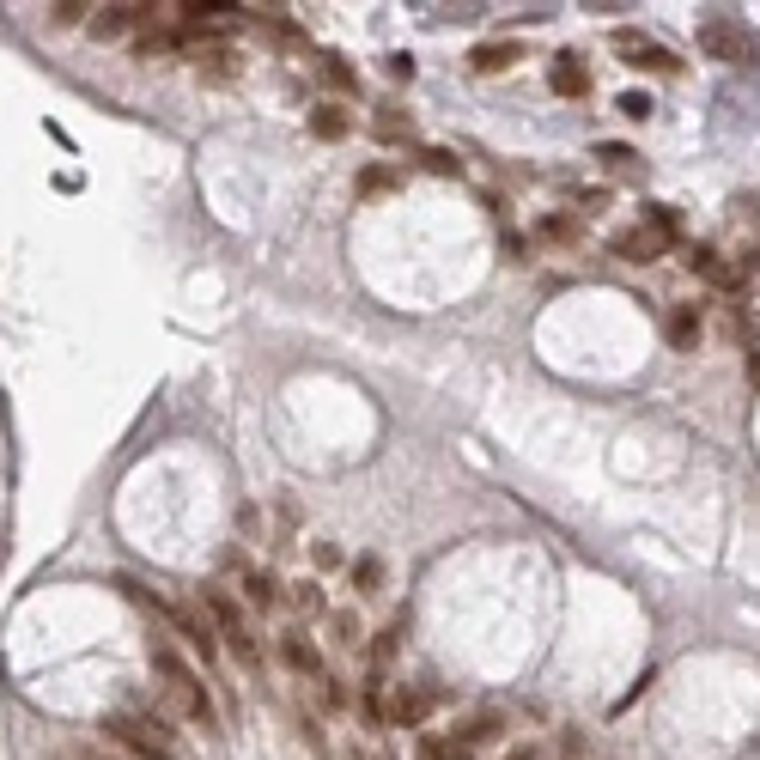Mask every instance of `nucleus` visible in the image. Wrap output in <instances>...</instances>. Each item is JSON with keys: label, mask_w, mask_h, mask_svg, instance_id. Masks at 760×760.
<instances>
[{"label": "nucleus", "mask_w": 760, "mask_h": 760, "mask_svg": "<svg viewBox=\"0 0 760 760\" xmlns=\"http://www.w3.org/2000/svg\"><path fill=\"white\" fill-rule=\"evenodd\" d=\"M317 80H323L329 92H341V98H353V92H359V73H353V61H347V55H317Z\"/></svg>", "instance_id": "2eb2a0df"}, {"label": "nucleus", "mask_w": 760, "mask_h": 760, "mask_svg": "<svg viewBox=\"0 0 760 760\" xmlns=\"http://www.w3.org/2000/svg\"><path fill=\"white\" fill-rule=\"evenodd\" d=\"M195 67H201V80H232V73H238V49H232V43L195 49Z\"/></svg>", "instance_id": "a211bd4d"}, {"label": "nucleus", "mask_w": 760, "mask_h": 760, "mask_svg": "<svg viewBox=\"0 0 760 760\" xmlns=\"http://www.w3.org/2000/svg\"><path fill=\"white\" fill-rule=\"evenodd\" d=\"M511 61H517V49H511V43H481V49L469 55V67H475V73H505Z\"/></svg>", "instance_id": "aec40b11"}, {"label": "nucleus", "mask_w": 760, "mask_h": 760, "mask_svg": "<svg viewBox=\"0 0 760 760\" xmlns=\"http://www.w3.org/2000/svg\"><path fill=\"white\" fill-rule=\"evenodd\" d=\"M748 371H754V384H760V353H754V365H748Z\"/></svg>", "instance_id": "ea45409f"}, {"label": "nucleus", "mask_w": 760, "mask_h": 760, "mask_svg": "<svg viewBox=\"0 0 760 760\" xmlns=\"http://www.w3.org/2000/svg\"><path fill=\"white\" fill-rule=\"evenodd\" d=\"M590 86H596V80H590V67H584L572 49L548 61V92H554V98H590Z\"/></svg>", "instance_id": "1a4fd4ad"}, {"label": "nucleus", "mask_w": 760, "mask_h": 760, "mask_svg": "<svg viewBox=\"0 0 760 760\" xmlns=\"http://www.w3.org/2000/svg\"><path fill=\"white\" fill-rule=\"evenodd\" d=\"M645 225H651V232H657L663 244H675V238H681V213H675V207H657V201H651V207H645Z\"/></svg>", "instance_id": "5701e85b"}, {"label": "nucleus", "mask_w": 760, "mask_h": 760, "mask_svg": "<svg viewBox=\"0 0 760 760\" xmlns=\"http://www.w3.org/2000/svg\"><path fill=\"white\" fill-rule=\"evenodd\" d=\"M347 760H365V748H359V742H353V748H347Z\"/></svg>", "instance_id": "58836bf2"}, {"label": "nucleus", "mask_w": 760, "mask_h": 760, "mask_svg": "<svg viewBox=\"0 0 760 760\" xmlns=\"http://www.w3.org/2000/svg\"><path fill=\"white\" fill-rule=\"evenodd\" d=\"M122 596H134L140 608H152V615H165V621H171V627H177V633H183V639H189V645L213 663V633L189 615V608H177V602H165V596H152V590H146V584H134V578H122Z\"/></svg>", "instance_id": "20e7f679"}, {"label": "nucleus", "mask_w": 760, "mask_h": 760, "mask_svg": "<svg viewBox=\"0 0 760 760\" xmlns=\"http://www.w3.org/2000/svg\"><path fill=\"white\" fill-rule=\"evenodd\" d=\"M420 760H456L444 736H420Z\"/></svg>", "instance_id": "72a5a7b5"}, {"label": "nucleus", "mask_w": 760, "mask_h": 760, "mask_svg": "<svg viewBox=\"0 0 760 760\" xmlns=\"http://www.w3.org/2000/svg\"><path fill=\"white\" fill-rule=\"evenodd\" d=\"M384 73H390V80H414V55H384Z\"/></svg>", "instance_id": "473e14b6"}, {"label": "nucleus", "mask_w": 760, "mask_h": 760, "mask_svg": "<svg viewBox=\"0 0 760 760\" xmlns=\"http://www.w3.org/2000/svg\"><path fill=\"white\" fill-rule=\"evenodd\" d=\"M298 736H304V748H311V760H329V736H323V724L304 706H298Z\"/></svg>", "instance_id": "b1692460"}, {"label": "nucleus", "mask_w": 760, "mask_h": 760, "mask_svg": "<svg viewBox=\"0 0 760 760\" xmlns=\"http://www.w3.org/2000/svg\"><path fill=\"white\" fill-rule=\"evenodd\" d=\"M92 13H98V7H86V0H55V7H49V19L67 25V31H73V25H92Z\"/></svg>", "instance_id": "393cba45"}, {"label": "nucleus", "mask_w": 760, "mask_h": 760, "mask_svg": "<svg viewBox=\"0 0 760 760\" xmlns=\"http://www.w3.org/2000/svg\"><path fill=\"white\" fill-rule=\"evenodd\" d=\"M420 165H426L432 177H463V159H456V152H444V146H426Z\"/></svg>", "instance_id": "a878e982"}, {"label": "nucleus", "mask_w": 760, "mask_h": 760, "mask_svg": "<svg viewBox=\"0 0 760 760\" xmlns=\"http://www.w3.org/2000/svg\"><path fill=\"white\" fill-rule=\"evenodd\" d=\"M608 250H615L621 262H633V268H645V262H657V256H663V238H657L651 225L639 219V225H627V232L608 238Z\"/></svg>", "instance_id": "9d476101"}, {"label": "nucleus", "mask_w": 760, "mask_h": 760, "mask_svg": "<svg viewBox=\"0 0 760 760\" xmlns=\"http://www.w3.org/2000/svg\"><path fill=\"white\" fill-rule=\"evenodd\" d=\"M55 760H122L116 748H92V742H80V748H55Z\"/></svg>", "instance_id": "c756f323"}, {"label": "nucleus", "mask_w": 760, "mask_h": 760, "mask_svg": "<svg viewBox=\"0 0 760 760\" xmlns=\"http://www.w3.org/2000/svg\"><path fill=\"white\" fill-rule=\"evenodd\" d=\"M499 730H505V712H469V718L456 724L444 742H450V754H456V760H469V754H475V748H487Z\"/></svg>", "instance_id": "6e6552de"}, {"label": "nucleus", "mask_w": 760, "mask_h": 760, "mask_svg": "<svg viewBox=\"0 0 760 760\" xmlns=\"http://www.w3.org/2000/svg\"><path fill=\"white\" fill-rule=\"evenodd\" d=\"M104 736L122 742L134 760H177V736H171V724H159L152 712H104Z\"/></svg>", "instance_id": "f03ea898"}, {"label": "nucleus", "mask_w": 760, "mask_h": 760, "mask_svg": "<svg viewBox=\"0 0 760 760\" xmlns=\"http://www.w3.org/2000/svg\"><path fill=\"white\" fill-rule=\"evenodd\" d=\"M152 13H159V7H134V0L98 7V19H92V37H98V43H116V37H128V31H146V25H152Z\"/></svg>", "instance_id": "0eeeda50"}, {"label": "nucleus", "mask_w": 760, "mask_h": 760, "mask_svg": "<svg viewBox=\"0 0 760 760\" xmlns=\"http://www.w3.org/2000/svg\"><path fill=\"white\" fill-rule=\"evenodd\" d=\"M244 602L256 608V615H268V608L280 602V578H274L268 566H250V572H244Z\"/></svg>", "instance_id": "4468645a"}, {"label": "nucleus", "mask_w": 760, "mask_h": 760, "mask_svg": "<svg viewBox=\"0 0 760 760\" xmlns=\"http://www.w3.org/2000/svg\"><path fill=\"white\" fill-rule=\"evenodd\" d=\"M396 639H402V627H384V633L371 639V663H377V669H384V663L396 657Z\"/></svg>", "instance_id": "cd10ccee"}, {"label": "nucleus", "mask_w": 760, "mask_h": 760, "mask_svg": "<svg viewBox=\"0 0 760 760\" xmlns=\"http://www.w3.org/2000/svg\"><path fill=\"white\" fill-rule=\"evenodd\" d=\"M688 268H694L700 280H712V286H724V292H736V286H742V274H736V268H724L712 244H694V250H688Z\"/></svg>", "instance_id": "ddd939ff"}, {"label": "nucleus", "mask_w": 760, "mask_h": 760, "mask_svg": "<svg viewBox=\"0 0 760 760\" xmlns=\"http://www.w3.org/2000/svg\"><path fill=\"white\" fill-rule=\"evenodd\" d=\"M536 238H542V244H572V238H578V219H572V213H548V219L536 225Z\"/></svg>", "instance_id": "4be33fe9"}, {"label": "nucleus", "mask_w": 760, "mask_h": 760, "mask_svg": "<svg viewBox=\"0 0 760 760\" xmlns=\"http://www.w3.org/2000/svg\"><path fill=\"white\" fill-rule=\"evenodd\" d=\"M201 602H207V615L219 621V639L238 651V663H250V669H262V639L250 633V621H244V608L225 596V590H201Z\"/></svg>", "instance_id": "7ed1b4c3"}, {"label": "nucleus", "mask_w": 760, "mask_h": 760, "mask_svg": "<svg viewBox=\"0 0 760 760\" xmlns=\"http://www.w3.org/2000/svg\"><path fill=\"white\" fill-rule=\"evenodd\" d=\"M146 657H152V675H159V688H165V700L189 718V724H201V730H219V712H213V694H207V681L177 657V645L171 639H152L146 645Z\"/></svg>", "instance_id": "f257e3e1"}, {"label": "nucleus", "mask_w": 760, "mask_h": 760, "mask_svg": "<svg viewBox=\"0 0 760 760\" xmlns=\"http://www.w3.org/2000/svg\"><path fill=\"white\" fill-rule=\"evenodd\" d=\"M292 602H298V608H304L311 621H317V615H329V602H323V584H311V578H304V584L292 590Z\"/></svg>", "instance_id": "bb28decb"}, {"label": "nucleus", "mask_w": 760, "mask_h": 760, "mask_svg": "<svg viewBox=\"0 0 760 760\" xmlns=\"http://www.w3.org/2000/svg\"><path fill=\"white\" fill-rule=\"evenodd\" d=\"M432 700H438L432 688H396V700H390V718H396V724H420Z\"/></svg>", "instance_id": "f3484780"}, {"label": "nucleus", "mask_w": 760, "mask_h": 760, "mask_svg": "<svg viewBox=\"0 0 760 760\" xmlns=\"http://www.w3.org/2000/svg\"><path fill=\"white\" fill-rule=\"evenodd\" d=\"M329 627H335V639H359V621H353V615H335Z\"/></svg>", "instance_id": "e433bc0d"}, {"label": "nucleus", "mask_w": 760, "mask_h": 760, "mask_svg": "<svg viewBox=\"0 0 760 760\" xmlns=\"http://www.w3.org/2000/svg\"><path fill=\"white\" fill-rule=\"evenodd\" d=\"M596 159H602L608 171H621V177H627V171H633V159H639V152H633V146H602Z\"/></svg>", "instance_id": "c85d7f7f"}, {"label": "nucleus", "mask_w": 760, "mask_h": 760, "mask_svg": "<svg viewBox=\"0 0 760 760\" xmlns=\"http://www.w3.org/2000/svg\"><path fill=\"white\" fill-rule=\"evenodd\" d=\"M505 760H542V748H536V742H517V748L505 754Z\"/></svg>", "instance_id": "4c0bfd02"}, {"label": "nucleus", "mask_w": 760, "mask_h": 760, "mask_svg": "<svg viewBox=\"0 0 760 760\" xmlns=\"http://www.w3.org/2000/svg\"><path fill=\"white\" fill-rule=\"evenodd\" d=\"M730 329H736V341H754V335H760L754 311H742V304H736V311H730Z\"/></svg>", "instance_id": "7c9ffc66"}, {"label": "nucleus", "mask_w": 760, "mask_h": 760, "mask_svg": "<svg viewBox=\"0 0 760 760\" xmlns=\"http://www.w3.org/2000/svg\"><path fill=\"white\" fill-rule=\"evenodd\" d=\"M280 657H286L298 675H317V681H323V651H317V639H311V633H298V627H292V633H280Z\"/></svg>", "instance_id": "f8f14e48"}, {"label": "nucleus", "mask_w": 760, "mask_h": 760, "mask_svg": "<svg viewBox=\"0 0 760 760\" xmlns=\"http://www.w3.org/2000/svg\"><path fill=\"white\" fill-rule=\"evenodd\" d=\"M700 335H706V323H700L694 304H669V317H663V341H669L675 353H694V347H700Z\"/></svg>", "instance_id": "9b49d317"}, {"label": "nucleus", "mask_w": 760, "mask_h": 760, "mask_svg": "<svg viewBox=\"0 0 760 760\" xmlns=\"http://www.w3.org/2000/svg\"><path fill=\"white\" fill-rule=\"evenodd\" d=\"M317 566L335 572V566H341V548H335V542H317Z\"/></svg>", "instance_id": "f704fd0d"}, {"label": "nucleus", "mask_w": 760, "mask_h": 760, "mask_svg": "<svg viewBox=\"0 0 760 760\" xmlns=\"http://www.w3.org/2000/svg\"><path fill=\"white\" fill-rule=\"evenodd\" d=\"M615 49H621V55H627V67H639V73H681V61H675L663 43L639 37L633 25H621V31H615Z\"/></svg>", "instance_id": "423d86ee"}, {"label": "nucleus", "mask_w": 760, "mask_h": 760, "mask_svg": "<svg viewBox=\"0 0 760 760\" xmlns=\"http://www.w3.org/2000/svg\"><path fill=\"white\" fill-rule=\"evenodd\" d=\"M700 49H706L712 61H724V67H748V61H754V37H748L736 19H706V25H700Z\"/></svg>", "instance_id": "39448f33"}, {"label": "nucleus", "mask_w": 760, "mask_h": 760, "mask_svg": "<svg viewBox=\"0 0 760 760\" xmlns=\"http://www.w3.org/2000/svg\"><path fill=\"white\" fill-rule=\"evenodd\" d=\"M371 128H377V140H408V134H414V116H408V110H396V104H384Z\"/></svg>", "instance_id": "412c9836"}, {"label": "nucleus", "mask_w": 760, "mask_h": 760, "mask_svg": "<svg viewBox=\"0 0 760 760\" xmlns=\"http://www.w3.org/2000/svg\"><path fill=\"white\" fill-rule=\"evenodd\" d=\"M311 134H317V140H347V134H353V116H347L341 104H317V110H311Z\"/></svg>", "instance_id": "dca6fc26"}, {"label": "nucleus", "mask_w": 760, "mask_h": 760, "mask_svg": "<svg viewBox=\"0 0 760 760\" xmlns=\"http://www.w3.org/2000/svg\"><path fill=\"white\" fill-rule=\"evenodd\" d=\"M390 189H402V171H390V165H365L353 183V195H390Z\"/></svg>", "instance_id": "6ab92c4d"}, {"label": "nucleus", "mask_w": 760, "mask_h": 760, "mask_svg": "<svg viewBox=\"0 0 760 760\" xmlns=\"http://www.w3.org/2000/svg\"><path fill=\"white\" fill-rule=\"evenodd\" d=\"M353 584H359V590H371V584H377V560H359V572H353Z\"/></svg>", "instance_id": "c9c22d12"}, {"label": "nucleus", "mask_w": 760, "mask_h": 760, "mask_svg": "<svg viewBox=\"0 0 760 760\" xmlns=\"http://www.w3.org/2000/svg\"><path fill=\"white\" fill-rule=\"evenodd\" d=\"M621 116H627V122H645V116H651V98H645V92H627V98H621Z\"/></svg>", "instance_id": "2f4dec72"}]
</instances>
